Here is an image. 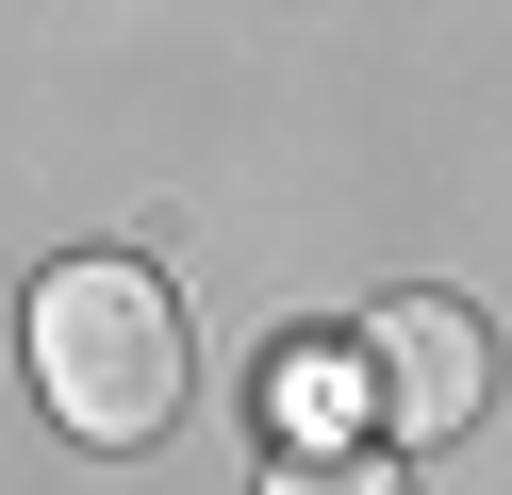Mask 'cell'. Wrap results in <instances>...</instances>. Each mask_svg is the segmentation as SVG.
<instances>
[{"label": "cell", "mask_w": 512, "mask_h": 495, "mask_svg": "<svg viewBox=\"0 0 512 495\" xmlns=\"http://www.w3.org/2000/svg\"><path fill=\"white\" fill-rule=\"evenodd\" d=\"M34 396L67 446H166L182 429V297L133 248H83L34 281Z\"/></svg>", "instance_id": "obj_1"}, {"label": "cell", "mask_w": 512, "mask_h": 495, "mask_svg": "<svg viewBox=\"0 0 512 495\" xmlns=\"http://www.w3.org/2000/svg\"><path fill=\"white\" fill-rule=\"evenodd\" d=\"M347 380H364V446H463L479 413H496V330L463 314V297H380L364 330H347Z\"/></svg>", "instance_id": "obj_2"}, {"label": "cell", "mask_w": 512, "mask_h": 495, "mask_svg": "<svg viewBox=\"0 0 512 495\" xmlns=\"http://www.w3.org/2000/svg\"><path fill=\"white\" fill-rule=\"evenodd\" d=\"M265 495H413V479H397V446H364V429H347V446H281Z\"/></svg>", "instance_id": "obj_3"}]
</instances>
